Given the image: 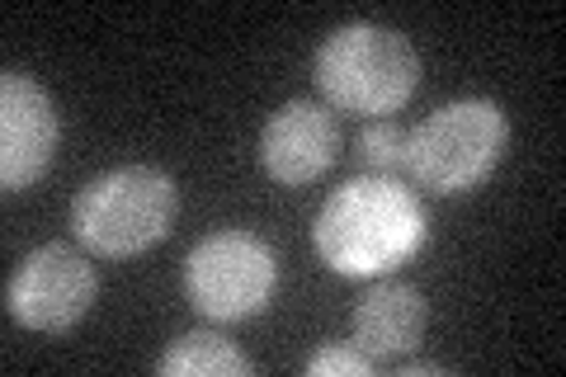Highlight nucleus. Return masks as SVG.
I'll return each instance as SVG.
<instances>
[{
  "label": "nucleus",
  "instance_id": "nucleus-1",
  "mask_svg": "<svg viewBox=\"0 0 566 377\" xmlns=\"http://www.w3.org/2000/svg\"><path fill=\"white\" fill-rule=\"evenodd\" d=\"M430 237L424 208L401 179L354 175L331 189L312 222V245L340 279H378L406 264Z\"/></svg>",
  "mask_w": 566,
  "mask_h": 377
},
{
  "label": "nucleus",
  "instance_id": "nucleus-2",
  "mask_svg": "<svg viewBox=\"0 0 566 377\" xmlns=\"http://www.w3.org/2000/svg\"><path fill=\"white\" fill-rule=\"evenodd\" d=\"M312 81L322 104L354 118H392L420 85V57L406 33L382 24H345L322 39L312 57Z\"/></svg>",
  "mask_w": 566,
  "mask_h": 377
},
{
  "label": "nucleus",
  "instance_id": "nucleus-3",
  "mask_svg": "<svg viewBox=\"0 0 566 377\" xmlns=\"http://www.w3.org/2000/svg\"><path fill=\"white\" fill-rule=\"evenodd\" d=\"M180 212V189L161 166H114L71 199V237L95 260H133L161 245Z\"/></svg>",
  "mask_w": 566,
  "mask_h": 377
},
{
  "label": "nucleus",
  "instance_id": "nucleus-4",
  "mask_svg": "<svg viewBox=\"0 0 566 377\" xmlns=\"http://www.w3.org/2000/svg\"><path fill=\"white\" fill-rule=\"evenodd\" d=\"M510 142L505 109L495 100H453L430 118H420L406 133L401 175L434 199H458V193L482 189L491 170L501 166Z\"/></svg>",
  "mask_w": 566,
  "mask_h": 377
},
{
  "label": "nucleus",
  "instance_id": "nucleus-5",
  "mask_svg": "<svg viewBox=\"0 0 566 377\" xmlns=\"http://www.w3.org/2000/svg\"><path fill=\"white\" fill-rule=\"evenodd\" d=\"M279 260L255 231H212L185 255V302L208 326H237L270 307Z\"/></svg>",
  "mask_w": 566,
  "mask_h": 377
},
{
  "label": "nucleus",
  "instance_id": "nucleus-6",
  "mask_svg": "<svg viewBox=\"0 0 566 377\" xmlns=\"http://www.w3.org/2000/svg\"><path fill=\"white\" fill-rule=\"evenodd\" d=\"M99 274L91 250H76L66 241H48L14 264L6 283V312L20 321L24 331L62 335L95 307Z\"/></svg>",
  "mask_w": 566,
  "mask_h": 377
},
{
  "label": "nucleus",
  "instance_id": "nucleus-7",
  "mask_svg": "<svg viewBox=\"0 0 566 377\" xmlns=\"http://www.w3.org/2000/svg\"><path fill=\"white\" fill-rule=\"evenodd\" d=\"M57 100L29 71H6L0 76V189L24 193L39 185L57 160Z\"/></svg>",
  "mask_w": 566,
  "mask_h": 377
},
{
  "label": "nucleus",
  "instance_id": "nucleus-8",
  "mask_svg": "<svg viewBox=\"0 0 566 377\" xmlns=\"http://www.w3.org/2000/svg\"><path fill=\"white\" fill-rule=\"evenodd\" d=\"M340 123L322 100H289L260 133V170L283 189H303L335 166Z\"/></svg>",
  "mask_w": 566,
  "mask_h": 377
},
{
  "label": "nucleus",
  "instance_id": "nucleus-9",
  "mask_svg": "<svg viewBox=\"0 0 566 377\" xmlns=\"http://www.w3.org/2000/svg\"><path fill=\"white\" fill-rule=\"evenodd\" d=\"M424 326H430V302L420 297V289L397 279L374 283L349 316L354 349L368 354L374 364H397V358L420 349Z\"/></svg>",
  "mask_w": 566,
  "mask_h": 377
},
{
  "label": "nucleus",
  "instance_id": "nucleus-10",
  "mask_svg": "<svg viewBox=\"0 0 566 377\" xmlns=\"http://www.w3.org/2000/svg\"><path fill=\"white\" fill-rule=\"evenodd\" d=\"M251 358H245L232 339L218 331H189L161 354L156 373L166 377H251Z\"/></svg>",
  "mask_w": 566,
  "mask_h": 377
},
{
  "label": "nucleus",
  "instance_id": "nucleus-11",
  "mask_svg": "<svg viewBox=\"0 0 566 377\" xmlns=\"http://www.w3.org/2000/svg\"><path fill=\"white\" fill-rule=\"evenodd\" d=\"M401 151H406V133L397 128L392 118L364 123V133H359V156L368 160V170H374V175L397 179V175H401Z\"/></svg>",
  "mask_w": 566,
  "mask_h": 377
},
{
  "label": "nucleus",
  "instance_id": "nucleus-12",
  "mask_svg": "<svg viewBox=\"0 0 566 377\" xmlns=\"http://www.w3.org/2000/svg\"><path fill=\"white\" fill-rule=\"evenodd\" d=\"M307 373L312 377H368L374 373V358L359 354V349H345V345H335V349H316L307 358Z\"/></svg>",
  "mask_w": 566,
  "mask_h": 377
},
{
  "label": "nucleus",
  "instance_id": "nucleus-13",
  "mask_svg": "<svg viewBox=\"0 0 566 377\" xmlns=\"http://www.w3.org/2000/svg\"><path fill=\"white\" fill-rule=\"evenodd\" d=\"M401 373L406 377H439L444 368H439V364H401Z\"/></svg>",
  "mask_w": 566,
  "mask_h": 377
}]
</instances>
